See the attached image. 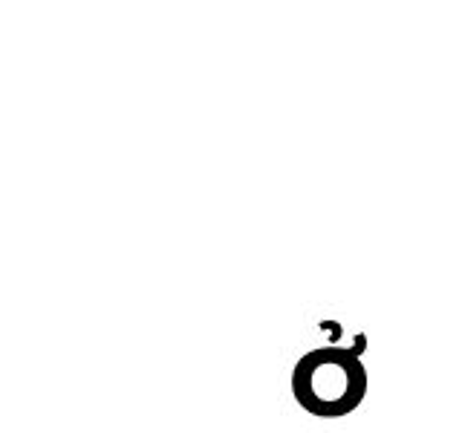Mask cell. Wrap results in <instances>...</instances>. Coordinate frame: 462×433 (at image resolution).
I'll list each match as a JSON object with an SVG mask.
<instances>
[{
  "label": "cell",
  "mask_w": 462,
  "mask_h": 433,
  "mask_svg": "<svg viewBox=\"0 0 462 433\" xmlns=\"http://www.w3.org/2000/svg\"><path fill=\"white\" fill-rule=\"evenodd\" d=\"M292 396L318 419H341L367 396V370L350 346H321L292 370Z\"/></svg>",
  "instance_id": "obj_1"
}]
</instances>
